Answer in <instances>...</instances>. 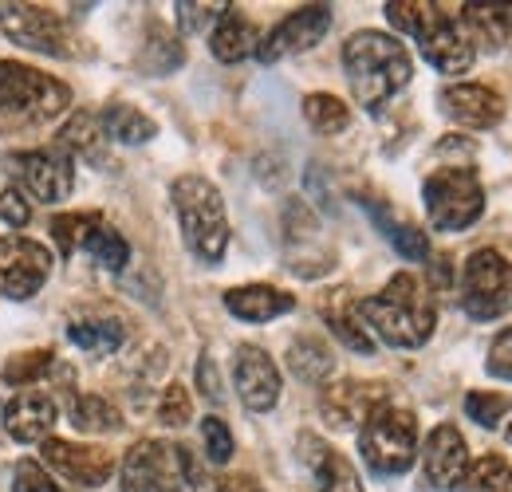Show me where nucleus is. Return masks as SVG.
<instances>
[{"label": "nucleus", "instance_id": "2eb2a0df", "mask_svg": "<svg viewBox=\"0 0 512 492\" xmlns=\"http://www.w3.org/2000/svg\"><path fill=\"white\" fill-rule=\"evenodd\" d=\"M438 107L449 123L469 130H489L505 119V99L485 83H453L438 95Z\"/></svg>", "mask_w": 512, "mask_h": 492}, {"label": "nucleus", "instance_id": "6e6552de", "mask_svg": "<svg viewBox=\"0 0 512 492\" xmlns=\"http://www.w3.org/2000/svg\"><path fill=\"white\" fill-rule=\"evenodd\" d=\"M186 477V449L166 441H138L123 457V492H174Z\"/></svg>", "mask_w": 512, "mask_h": 492}, {"label": "nucleus", "instance_id": "f03ea898", "mask_svg": "<svg viewBox=\"0 0 512 492\" xmlns=\"http://www.w3.org/2000/svg\"><path fill=\"white\" fill-rule=\"evenodd\" d=\"M343 71L351 83V95L367 107V111H383L386 103L410 83L414 63L402 40L363 28L343 44Z\"/></svg>", "mask_w": 512, "mask_h": 492}, {"label": "nucleus", "instance_id": "cd10ccee", "mask_svg": "<svg viewBox=\"0 0 512 492\" xmlns=\"http://www.w3.org/2000/svg\"><path fill=\"white\" fill-rule=\"evenodd\" d=\"M288 367H292L296 378L320 386L323 378L335 370V355H331V347H327L323 339H316V335H300V339L288 347Z\"/></svg>", "mask_w": 512, "mask_h": 492}, {"label": "nucleus", "instance_id": "de8ad7c7", "mask_svg": "<svg viewBox=\"0 0 512 492\" xmlns=\"http://www.w3.org/2000/svg\"><path fill=\"white\" fill-rule=\"evenodd\" d=\"M509 445H512V422H509Z\"/></svg>", "mask_w": 512, "mask_h": 492}, {"label": "nucleus", "instance_id": "2f4dec72", "mask_svg": "<svg viewBox=\"0 0 512 492\" xmlns=\"http://www.w3.org/2000/svg\"><path fill=\"white\" fill-rule=\"evenodd\" d=\"M304 119H308V126L316 134H343L347 123H351V111H347L343 99H335L327 91H316V95L304 99Z\"/></svg>", "mask_w": 512, "mask_h": 492}, {"label": "nucleus", "instance_id": "393cba45", "mask_svg": "<svg viewBox=\"0 0 512 492\" xmlns=\"http://www.w3.org/2000/svg\"><path fill=\"white\" fill-rule=\"evenodd\" d=\"M304 445H308V461H312V469H316L320 492H363L355 465H351L343 453L327 449L316 437H304Z\"/></svg>", "mask_w": 512, "mask_h": 492}, {"label": "nucleus", "instance_id": "a878e982", "mask_svg": "<svg viewBox=\"0 0 512 492\" xmlns=\"http://www.w3.org/2000/svg\"><path fill=\"white\" fill-rule=\"evenodd\" d=\"M99 126H103L107 142H123V146H142L158 134V123L130 103H107L99 115Z\"/></svg>", "mask_w": 512, "mask_h": 492}, {"label": "nucleus", "instance_id": "ea45409f", "mask_svg": "<svg viewBox=\"0 0 512 492\" xmlns=\"http://www.w3.org/2000/svg\"><path fill=\"white\" fill-rule=\"evenodd\" d=\"M201 441H205V457L213 465H229V457H233V433H229V426L221 418H205L201 422Z\"/></svg>", "mask_w": 512, "mask_h": 492}, {"label": "nucleus", "instance_id": "9d476101", "mask_svg": "<svg viewBox=\"0 0 512 492\" xmlns=\"http://www.w3.org/2000/svg\"><path fill=\"white\" fill-rule=\"evenodd\" d=\"M52 276V252L28 237H0V296L32 300Z\"/></svg>", "mask_w": 512, "mask_h": 492}, {"label": "nucleus", "instance_id": "4c0bfd02", "mask_svg": "<svg viewBox=\"0 0 512 492\" xmlns=\"http://www.w3.org/2000/svg\"><path fill=\"white\" fill-rule=\"evenodd\" d=\"M509 410H512L509 394H485V390H473V394L465 398V414H469L477 426H485V430H497L501 418H505Z\"/></svg>", "mask_w": 512, "mask_h": 492}, {"label": "nucleus", "instance_id": "f257e3e1", "mask_svg": "<svg viewBox=\"0 0 512 492\" xmlns=\"http://www.w3.org/2000/svg\"><path fill=\"white\" fill-rule=\"evenodd\" d=\"M359 315L371 335H379L390 347L414 351L422 347L438 327V304L426 292V284L410 272H398L386 280V288L371 300H359Z\"/></svg>", "mask_w": 512, "mask_h": 492}, {"label": "nucleus", "instance_id": "e433bc0d", "mask_svg": "<svg viewBox=\"0 0 512 492\" xmlns=\"http://www.w3.org/2000/svg\"><path fill=\"white\" fill-rule=\"evenodd\" d=\"M52 363H56L52 351H24V355H16V359L4 363L0 378H4L8 386H32V382H40V378L52 370Z\"/></svg>", "mask_w": 512, "mask_h": 492}, {"label": "nucleus", "instance_id": "5701e85b", "mask_svg": "<svg viewBox=\"0 0 512 492\" xmlns=\"http://www.w3.org/2000/svg\"><path fill=\"white\" fill-rule=\"evenodd\" d=\"M256 44H260V32L249 16H241L237 8H229L217 24H213V36H209V52L221 63H241L245 56H253Z\"/></svg>", "mask_w": 512, "mask_h": 492}, {"label": "nucleus", "instance_id": "b1692460", "mask_svg": "<svg viewBox=\"0 0 512 492\" xmlns=\"http://www.w3.org/2000/svg\"><path fill=\"white\" fill-rule=\"evenodd\" d=\"M60 150H64L71 162L83 158V162H91V166H107V134H103L99 119H95L91 111L71 115L67 126L60 130Z\"/></svg>", "mask_w": 512, "mask_h": 492}, {"label": "nucleus", "instance_id": "7ed1b4c3", "mask_svg": "<svg viewBox=\"0 0 512 492\" xmlns=\"http://www.w3.org/2000/svg\"><path fill=\"white\" fill-rule=\"evenodd\" d=\"M170 201L178 209L186 248L201 264H221V256L229 248V217H225L221 189L201 174H182L170 185Z\"/></svg>", "mask_w": 512, "mask_h": 492}, {"label": "nucleus", "instance_id": "dca6fc26", "mask_svg": "<svg viewBox=\"0 0 512 492\" xmlns=\"http://www.w3.org/2000/svg\"><path fill=\"white\" fill-rule=\"evenodd\" d=\"M233 382H237L241 402L256 414H268L280 402V370L272 363V355L260 347H237Z\"/></svg>", "mask_w": 512, "mask_h": 492}, {"label": "nucleus", "instance_id": "72a5a7b5", "mask_svg": "<svg viewBox=\"0 0 512 492\" xmlns=\"http://www.w3.org/2000/svg\"><path fill=\"white\" fill-rule=\"evenodd\" d=\"M178 63H182V44H178V36H170L162 24H154V28H150V40H146V48H142V67H146V75H170Z\"/></svg>", "mask_w": 512, "mask_h": 492}, {"label": "nucleus", "instance_id": "a211bd4d", "mask_svg": "<svg viewBox=\"0 0 512 492\" xmlns=\"http://www.w3.org/2000/svg\"><path fill=\"white\" fill-rule=\"evenodd\" d=\"M418 48H422V56L430 67H438V71H446V75H461V71H469L473 60H477V48H473V40L461 32V24L457 20H449L442 16L426 36H418Z\"/></svg>", "mask_w": 512, "mask_h": 492}, {"label": "nucleus", "instance_id": "ddd939ff", "mask_svg": "<svg viewBox=\"0 0 512 492\" xmlns=\"http://www.w3.org/2000/svg\"><path fill=\"white\" fill-rule=\"evenodd\" d=\"M390 402L383 382H335L320 394V414L335 430H363L375 410Z\"/></svg>", "mask_w": 512, "mask_h": 492}, {"label": "nucleus", "instance_id": "7c9ffc66", "mask_svg": "<svg viewBox=\"0 0 512 492\" xmlns=\"http://www.w3.org/2000/svg\"><path fill=\"white\" fill-rule=\"evenodd\" d=\"M71 426L79 433H115L123 426L119 410L99 394H79L71 402Z\"/></svg>", "mask_w": 512, "mask_h": 492}, {"label": "nucleus", "instance_id": "f8f14e48", "mask_svg": "<svg viewBox=\"0 0 512 492\" xmlns=\"http://www.w3.org/2000/svg\"><path fill=\"white\" fill-rule=\"evenodd\" d=\"M331 28V4H304L296 12H288L260 44H256V60L260 63H276L284 56H296V52H308L316 48Z\"/></svg>", "mask_w": 512, "mask_h": 492}, {"label": "nucleus", "instance_id": "c9c22d12", "mask_svg": "<svg viewBox=\"0 0 512 492\" xmlns=\"http://www.w3.org/2000/svg\"><path fill=\"white\" fill-rule=\"evenodd\" d=\"M465 485L473 492H512V465L505 457L489 453V457H481V461L469 465Z\"/></svg>", "mask_w": 512, "mask_h": 492}, {"label": "nucleus", "instance_id": "a19ab883", "mask_svg": "<svg viewBox=\"0 0 512 492\" xmlns=\"http://www.w3.org/2000/svg\"><path fill=\"white\" fill-rule=\"evenodd\" d=\"M229 8H233L229 0H221V4H178V20H182L186 32H201L205 24H217Z\"/></svg>", "mask_w": 512, "mask_h": 492}, {"label": "nucleus", "instance_id": "423d86ee", "mask_svg": "<svg viewBox=\"0 0 512 492\" xmlns=\"http://www.w3.org/2000/svg\"><path fill=\"white\" fill-rule=\"evenodd\" d=\"M71 107L67 83L16 60H0V111L20 119H56Z\"/></svg>", "mask_w": 512, "mask_h": 492}, {"label": "nucleus", "instance_id": "4468645a", "mask_svg": "<svg viewBox=\"0 0 512 492\" xmlns=\"http://www.w3.org/2000/svg\"><path fill=\"white\" fill-rule=\"evenodd\" d=\"M40 453H44L48 469H56L60 477L83 485V489H99L115 473V457L107 449H99V445H75V441L48 437V441H40Z\"/></svg>", "mask_w": 512, "mask_h": 492}, {"label": "nucleus", "instance_id": "37998d69", "mask_svg": "<svg viewBox=\"0 0 512 492\" xmlns=\"http://www.w3.org/2000/svg\"><path fill=\"white\" fill-rule=\"evenodd\" d=\"M12 492H60V489L48 481V473H44V465H40V461H20V465H16Z\"/></svg>", "mask_w": 512, "mask_h": 492}, {"label": "nucleus", "instance_id": "1a4fd4ad", "mask_svg": "<svg viewBox=\"0 0 512 492\" xmlns=\"http://www.w3.org/2000/svg\"><path fill=\"white\" fill-rule=\"evenodd\" d=\"M8 174L16 178V185L44 201V205H60L64 197H71L75 189V166L64 150H20V154H8Z\"/></svg>", "mask_w": 512, "mask_h": 492}, {"label": "nucleus", "instance_id": "39448f33", "mask_svg": "<svg viewBox=\"0 0 512 492\" xmlns=\"http://www.w3.org/2000/svg\"><path fill=\"white\" fill-rule=\"evenodd\" d=\"M359 453L371 473L379 477H402L418 457V418L402 406L375 410L367 426L359 430Z\"/></svg>", "mask_w": 512, "mask_h": 492}, {"label": "nucleus", "instance_id": "9b49d317", "mask_svg": "<svg viewBox=\"0 0 512 492\" xmlns=\"http://www.w3.org/2000/svg\"><path fill=\"white\" fill-rule=\"evenodd\" d=\"M0 32L12 44L40 52V56H67L71 52L64 20L40 4H0Z\"/></svg>", "mask_w": 512, "mask_h": 492}, {"label": "nucleus", "instance_id": "49530a36", "mask_svg": "<svg viewBox=\"0 0 512 492\" xmlns=\"http://www.w3.org/2000/svg\"><path fill=\"white\" fill-rule=\"evenodd\" d=\"M217 489L221 492H260V485H256L253 477H221Z\"/></svg>", "mask_w": 512, "mask_h": 492}, {"label": "nucleus", "instance_id": "f704fd0d", "mask_svg": "<svg viewBox=\"0 0 512 492\" xmlns=\"http://www.w3.org/2000/svg\"><path fill=\"white\" fill-rule=\"evenodd\" d=\"M99 225H103L99 213H64V217L52 221V237H56L60 252L71 256V252H79V248L87 245V237H91Z\"/></svg>", "mask_w": 512, "mask_h": 492}, {"label": "nucleus", "instance_id": "a18cd8bd", "mask_svg": "<svg viewBox=\"0 0 512 492\" xmlns=\"http://www.w3.org/2000/svg\"><path fill=\"white\" fill-rule=\"evenodd\" d=\"M197 386H201V394H205L209 402H221V398H225L221 378H217V370H213V359H201V363H197Z\"/></svg>", "mask_w": 512, "mask_h": 492}, {"label": "nucleus", "instance_id": "20e7f679", "mask_svg": "<svg viewBox=\"0 0 512 492\" xmlns=\"http://www.w3.org/2000/svg\"><path fill=\"white\" fill-rule=\"evenodd\" d=\"M422 201H426V217H430L434 229L461 233L485 213V185H481L477 170L469 162L438 166L422 182Z\"/></svg>", "mask_w": 512, "mask_h": 492}, {"label": "nucleus", "instance_id": "c85d7f7f", "mask_svg": "<svg viewBox=\"0 0 512 492\" xmlns=\"http://www.w3.org/2000/svg\"><path fill=\"white\" fill-rule=\"evenodd\" d=\"M371 217L379 221L383 237L394 245L398 256H406V260H430V241H426V233H422V229H414L410 221H394L383 205H371Z\"/></svg>", "mask_w": 512, "mask_h": 492}, {"label": "nucleus", "instance_id": "58836bf2", "mask_svg": "<svg viewBox=\"0 0 512 492\" xmlns=\"http://www.w3.org/2000/svg\"><path fill=\"white\" fill-rule=\"evenodd\" d=\"M193 406H190V394H186V386L182 382H174V386H166L162 390V402H158V422L162 426H174V430H182L186 422H190Z\"/></svg>", "mask_w": 512, "mask_h": 492}, {"label": "nucleus", "instance_id": "f3484780", "mask_svg": "<svg viewBox=\"0 0 512 492\" xmlns=\"http://www.w3.org/2000/svg\"><path fill=\"white\" fill-rule=\"evenodd\" d=\"M422 465H426V481L434 489H461L465 485V473H469V449H465V437L457 433V426H438V430L426 437V449H422Z\"/></svg>", "mask_w": 512, "mask_h": 492}, {"label": "nucleus", "instance_id": "79ce46f5", "mask_svg": "<svg viewBox=\"0 0 512 492\" xmlns=\"http://www.w3.org/2000/svg\"><path fill=\"white\" fill-rule=\"evenodd\" d=\"M485 370H489L493 378H501V382H512V327L493 339L489 359H485Z\"/></svg>", "mask_w": 512, "mask_h": 492}, {"label": "nucleus", "instance_id": "c756f323", "mask_svg": "<svg viewBox=\"0 0 512 492\" xmlns=\"http://www.w3.org/2000/svg\"><path fill=\"white\" fill-rule=\"evenodd\" d=\"M446 12L438 8V4H430V0H390L386 4V20L398 28V32H406V36H426L438 20H442Z\"/></svg>", "mask_w": 512, "mask_h": 492}, {"label": "nucleus", "instance_id": "412c9836", "mask_svg": "<svg viewBox=\"0 0 512 492\" xmlns=\"http://www.w3.org/2000/svg\"><path fill=\"white\" fill-rule=\"evenodd\" d=\"M225 308L233 311L237 319H245V323H272L276 315H288L296 308V296L280 292L272 284H245V288L225 292Z\"/></svg>", "mask_w": 512, "mask_h": 492}, {"label": "nucleus", "instance_id": "4be33fe9", "mask_svg": "<svg viewBox=\"0 0 512 492\" xmlns=\"http://www.w3.org/2000/svg\"><path fill=\"white\" fill-rule=\"evenodd\" d=\"M323 319H327L331 335H335L343 347H351V351H359V355H375V335L367 331V323H363V315H359V300H351L347 292H335V296L323 304Z\"/></svg>", "mask_w": 512, "mask_h": 492}, {"label": "nucleus", "instance_id": "aec40b11", "mask_svg": "<svg viewBox=\"0 0 512 492\" xmlns=\"http://www.w3.org/2000/svg\"><path fill=\"white\" fill-rule=\"evenodd\" d=\"M461 32L481 40L485 48H501L512 36V0H465L461 4Z\"/></svg>", "mask_w": 512, "mask_h": 492}, {"label": "nucleus", "instance_id": "bb28decb", "mask_svg": "<svg viewBox=\"0 0 512 492\" xmlns=\"http://www.w3.org/2000/svg\"><path fill=\"white\" fill-rule=\"evenodd\" d=\"M67 339L87 355H115L127 339V327L119 319H79L67 327Z\"/></svg>", "mask_w": 512, "mask_h": 492}, {"label": "nucleus", "instance_id": "6ab92c4d", "mask_svg": "<svg viewBox=\"0 0 512 492\" xmlns=\"http://www.w3.org/2000/svg\"><path fill=\"white\" fill-rule=\"evenodd\" d=\"M4 430L8 437L32 445V441H48L56 430V402L40 390H24L4 406Z\"/></svg>", "mask_w": 512, "mask_h": 492}, {"label": "nucleus", "instance_id": "0eeeda50", "mask_svg": "<svg viewBox=\"0 0 512 492\" xmlns=\"http://www.w3.org/2000/svg\"><path fill=\"white\" fill-rule=\"evenodd\" d=\"M512 304V264L497 248H477L461 272V308L469 319L489 323Z\"/></svg>", "mask_w": 512, "mask_h": 492}, {"label": "nucleus", "instance_id": "473e14b6", "mask_svg": "<svg viewBox=\"0 0 512 492\" xmlns=\"http://www.w3.org/2000/svg\"><path fill=\"white\" fill-rule=\"evenodd\" d=\"M83 252H91V260L99 264V268H107V272H123L130 260V245L123 241V233L119 229H111L107 221L87 237V245Z\"/></svg>", "mask_w": 512, "mask_h": 492}, {"label": "nucleus", "instance_id": "c03bdc74", "mask_svg": "<svg viewBox=\"0 0 512 492\" xmlns=\"http://www.w3.org/2000/svg\"><path fill=\"white\" fill-rule=\"evenodd\" d=\"M28 217H32V209H28L24 193L4 189V193H0V221H4V225H12V229H24V225H28Z\"/></svg>", "mask_w": 512, "mask_h": 492}]
</instances>
